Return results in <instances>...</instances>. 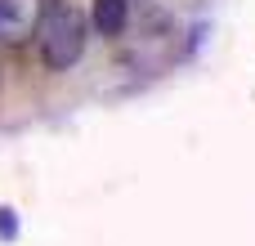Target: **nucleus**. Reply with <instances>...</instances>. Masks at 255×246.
<instances>
[{"label": "nucleus", "instance_id": "obj_2", "mask_svg": "<svg viewBox=\"0 0 255 246\" xmlns=\"http://www.w3.org/2000/svg\"><path fill=\"white\" fill-rule=\"evenodd\" d=\"M40 27L36 0H0V40H22Z\"/></svg>", "mask_w": 255, "mask_h": 246}, {"label": "nucleus", "instance_id": "obj_3", "mask_svg": "<svg viewBox=\"0 0 255 246\" xmlns=\"http://www.w3.org/2000/svg\"><path fill=\"white\" fill-rule=\"evenodd\" d=\"M90 22L99 36H121L130 22V0H94L90 4Z\"/></svg>", "mask_w": 255, "mask_h": 246}, {"label": "nucleus", "instance_id": "obj_1", "mask_svg": "<svg viewBox=\"0 0 255 246\" xmlns=\"http://www.w3.org/2000/svg\"><path fill=\"white\" fill-rule=\"evenodd\" d=\"M85 36H90V22H85L81 9L58 4L54 13H45L40 18V54H45V67H54V72L76 67L81 54H85Z\"/></svg>", "mask_w": 255, "mask_h": 246}]
</instances>
